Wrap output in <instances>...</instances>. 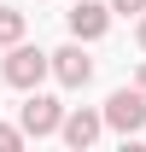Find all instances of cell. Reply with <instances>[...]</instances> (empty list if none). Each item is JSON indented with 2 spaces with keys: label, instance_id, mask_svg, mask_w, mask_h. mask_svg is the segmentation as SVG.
<instances>
[{
  "label": "cell",
  "instance_id": "1",
  "mask_svg": "<svg viewBox=\"0 0 146 152\" xmlns=\"http://www.w3.org/2000/svg\"><path fill=\"white\" fill-rule=\"evenodd\" d=\"M0 76H6V88H41L47 76H53V64H47V53L41 47H29V41H12L6 47V58H0Z\"/></svg>",
  "mask_w": 146,
  "mask_h": 152
},
{
  "label": "cell",
  "instance_id": "2",
  "mask_svg": "<svg viewBox=\"0 0 146 152\" xmlns=\"http://www.w3.org/2000/svg\"><path fill=\"white\" fill-rule=\"evenodd\" d=\"M99 117H105V129H117L123 140H134V134L146 129V94L140 88H117V94L99 105Z\"/></svg>",
  "mask_w": 146,
  "mask_h": 152
},
{
  "label": "cell",
  "instance_id": "3",
  "mask_svg": "<svg viewBox=\"0 0 146 152\" xmlns=\"http://www.w3.org/2000/svg\"><path fill=\"white\" fill-rule=\"evenodd\" d=\"M58 123H64V105H58L53 94H35V88H29V99H23V111H18L23 140H47V134H58Z\"/></svg>",
  "mask_w": 146,
  "mask_h": 152
},
{
  "label": "cell",
  "instance_id": "4",
  "mask_svg": "<svg viewBox=\"0 0 146 152\" xmlns=\"http://www.w3.org/2000/svg\"><path fill=\"white\" fill-rule=\"evenodd\" d=\"M47 64H53V82H58V88H88V82H93V58L82 53V41L47 53Z\"/></svg>",
  "mask_w": 146,
  "mask_h": 152
},
{
  "label": "cell",
  "instance_id": "5",
  "mask_svg": "<svg viewBox=\"0 0 146 152\" xmlns=\"http://www.w3.org/2000/svg\"><path fill=\"white\" fill-rule=\"evenodd\" d=\"M58 134H64V146L88 152L99 134H105V117L93 111V105H76V111H64V123H58Z\"/></svg>",
  "mask_w": 146,
  "mask_h": 152
},
{
  "label": "cell",
  "instance_id": "6",
  "mask_svg": "<svg viewBox=\"0 0 146 152\" xmlns=\"http://www.w3.org/2000/svg\"><path fill=\"white\" fill-rule=\"evenodd\" d=\"M111 29V6H99V0H76L70 6V35L88 47V41H99Z\"/></svg>",
  "mask_w": 146,
  "mask_h": 152
},
{
  "label": "cell",
  "instance_id": "7",
  "mask_svg": "<svg viewBox=\"0 0 146 152\" xmlns=\"http://www.w3.org/2000/svg\"><path fill=\"white\" fill-rule=\"evenodd\" d=\"M12 41H23V12L18 6H0V47H12Z\"/></svg>",
  "mask_w": 146,
  "mask_h": 152
},
{
  "label": "cell",
  "instance_id": "8",
  "mask_svg": "<svg viewBox=\"0 0 146 152\" xmlns=\"http://www.w3.org/2000/svg\"><path fill=\"white\" fill-rule=\"evenodd\" d=\"M23 146V129H12V123H0V152H18Z\"/></svg>",
  "mask_w": 146,
  "mask_h": 152
},
{
  "label": "cell",
  "instance_id": "9",
  "mask_svg": "<svg viewBox=\"0 0 146 152\" xmlns=\"http://www.w3.org/2000/svg\"><path fill=\"white\" fill-rule=\"evenodd\" d=\"M111 12H123V18H140V12H146V0H111Z\"/></svg>",
  "mask_w": 146,
  "mask_h": 152
},
{
  "label": "cell",
  "instance_id": "10",
  "mask_svg": "<svg viewBox=\"0 0 146 152\" xmlns=\"http://www.w3.org/2000/svg\"><path fill=\"white\" fill-rule=\"evenodd\" d=\"M134 88H140V94H146V58H140V76H134Z\"/></svg>",
  "mask_w": 146,
  "mask_h": 152
},
{
  "label": "cell",
  "instance_id": "11",
  "mask_svg": "<svg viewBox=\"0 0 146 152\" xmlns=\"http://www.w3.org/2000/svg\"><path fill=\"white\" fill-rule=\"evenodd\" d=\"M134 35H140V47H146V12H140V23H134Z\"/></svg>",
  "mask_w": 146,
  "mask_h": 152
}]
</instances>
